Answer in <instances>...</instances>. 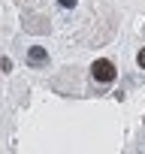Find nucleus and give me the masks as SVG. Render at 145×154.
<instances>
[{
  "label": "nucleus",
  "instance_id": "nucleus-1",
  "mask_svg": "<svg viewBox=\"0 0 145 154\" xmlns=\"http://www.w3.org/2000/svg\"><path fill=\"white\" fill-rule=\"evenodd\" d=\"M91 72H94L97 82H112V79H115V66H112V60H97V63L91 66Z\"/></svg>",
  "mask_w": 145,
  "mask_h": 154
},
{
  "label": "nucleus",
  "instance_id": "nucleus-2",
  "mask_svg": "<svg viewBox=\"0 0 145 154\" xmlns=\"http://www.w3.org/2000/svg\"><path fill=\"white\" fill-rule=\"evenodd\" d=\"M45 60H48L45 48H39V45H36V48H30V51H27V63H30V66H42Z\"/></svg>",
  "mask_w": 145,
  "mask_h": 154
},
{
  "label": "nucleus",
  "instance_id": "nucleus-3",
  "mask_svg": "<svg viewBox=\"0 0 145 154\" xmlns=\"http://www.w3.org/2000/svg\"><path fill=\"white\" fill-rule=\"evenodd\" d=\"M136 60H139V66H145V48H142V51L136 54Z\"/></svg>",
  "mask_w": 145,
  "mask_h": 154
},
{
  "label": "nucleus",
  "instance_id": "nucleus-4",
  "mask_svg": "<svg viewBox=\"0 0 145 154\" xmlns=\"http://www.w3.org/2000/svg\"><path fill=\"white\" fill-rule=\"evenodd\" d=\"M72 3H76V0H60V6H72Z\"/></svg>",
  "mask_w": 145,
  "mask_h": 154
}]
</instances>
